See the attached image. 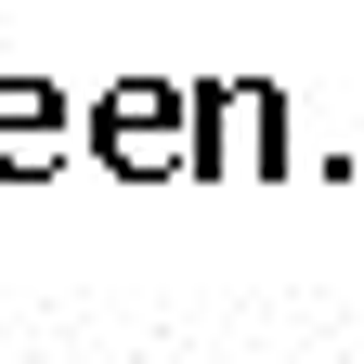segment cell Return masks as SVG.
<instances>
[{"label":"cell","instance_id":"cell-2","mask_svg":"<svg viewBox=\"0 0 364 364\" xmlns=\"http://www.w3.org/2000/svg\"><path fill=\"white\" fill-rule=\"evenodd\" d=\"M78 169V105L53 78H0V182H53Z\"/></svg>","mask_w":364,"mask_h":364},{"label":"cell","instance_id":"cell-3","mask_svg":"<svg viewBox=\"0 0 364 364\" xmlns=\"http://www.w3.org/2000/svg\"><path fill=\"white\" fill-rule=\"evenodd\" d=\"M235 169H247V182H287V169H299V144H287V91H273V78H235Z\"/></svg>","mask_w":364,"mask_h":364},{"label":"cell","instance_id":"cell-1","mask_svg":"<svg viewBox=\"0 0 364 364\" xmlns=\"http://www.w3.org/2000/svg\"><path fill=\"white\" fill-rule=\"evenodd\" d=\"M78 156L117 182H182V78H117L78 105Z\"/></svg>","mask_w":364,"mask_h":364}]
</instances>
